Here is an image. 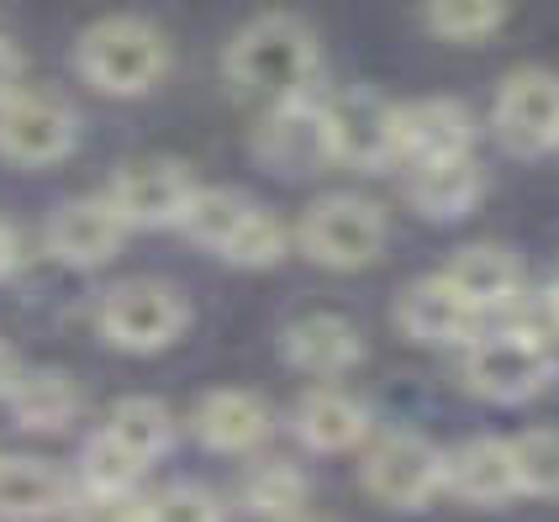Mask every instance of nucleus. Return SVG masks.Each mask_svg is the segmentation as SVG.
<instances>
[{"instance_id": "4468645a", "label": "nucleus", "mask_w": 559, "mask_h": 522, "mask_svg": "<svg viewBox=\"0 0 559 522\" xmlns=\"http://www.w3.org/2000/svg\"><path fill=\"white\" fill-rule=\"evenodd\" d=\"M396 328H402L412 343L449 348V343H469L480 333V311L454 290L449 275H433V280H412L402 290V301H396Z\"/></svg>"}, {"instance_id": "423d86ee", "label": "nucleus", "mask_w": 559, "mask_h": 522, "mask_svg": "<svg viewBox=\"0 0 559 522\" xmlns=\"http://www.w3.org/2000/svg\"><path fill=\"white\" fill-rule=\"evenodd\" d=\"M74 143H80V117L63 95L16 91L0 100V158L22 169H48L74 154Z\"/></svg>"}, {"instance_id": "473e14b6", "label": "nucleus", "mask_w": 559, "mask_h": 522, "mask_svg": "<svg viewBox=\"0 0 559 522\" xmlns=\"http://www.w3.org/2000/svg\"><path fill=\"white\" fill-rule=\"evenodd\" d=\"M22 264V238H16V227L11 222H0V280L11 275Z\"/></svg>"}, {"instance_id": "c756f323", "label": "nucleus", "mask_w": 559, "mask_h": 522, "mask_svg": "<svg viewBox=\"0 0 559 522\" xmlns=\"http://www.w3.org/2000/svg\"><path fill=\"white\" fill-rule=\"evenodd\" d=\"M143 470H148V464L138 460L132 449H122L106 428L91 432V443H85V454H80V475H85V486H138V475H143Z\"/></svg>"}, {"instance_id": "aec40b11", "label": "nucleus", "mask_w": 559, "mask_h": 522, "mask_svg": "<svg viewBox=\"0 0 559 522\" xmlns=\"http://www.w3.org/2000/svg\"><path fill=\"white\" fill-rule=\"evenodd\" d=\"M443 275L454 280V290L475 311H501V307H518L523 301V264H518L512 248L469 244L454 253V264Z\"/></svg>"}, {"instance_id": "ddd939ff", "label": "nucleus", "mask_w": 559, "mask_h": 522, "mask_svg": "<svg viewBox=\"0 0 559 522\" xmlns=\"http://www.w3.org/2000/svg\"><path fill=\"white\" fill-rule=\"evenodd\" d=\"M475 154V117L449 95H428L396 106V164H433V158Z\"/></svg>"}, {"instance_id": "a878e982", "label": "nucleus", "mask_w": 559, "mask_h": 522, "mask_svg": "<svg viewBox=\"0 0 559 522\" xmlns=\"http://www.w3.org/2000/svg\"><path fill=\"white\" fill-rule=\"evenodd\" d=\"M285 253H290V227H285L275 212L253 206L222 259H227V264H238V270H270V264H280Z\"/></svg>"}, {"instance_id": "f257e3e1", "label": "nucleus", "mask_w": 559, "mask_h": 522, "mask_svg": "<svg viewBox=\"0 0 559 522\" xmlns=\"http://www.w3.org/2000/svg\"><path fill=\"white\" fill-rule=\"evenodd\" d=\"M227 80L249 95H270V100H296L317 85L322 74V48L311 37L307 22L285 16V11H270L227 43Z\"/></svg>"}, {"instance_id": "39448f33", "label": "nucleus", "mask_w": 559, "mask_h": 522, "mask_svg": "<svg viewBox=\"0 0 559 522\" xmlns=\"http://www.w3.org/2000/svg\"><path fill=\"white\" fill-rule=\"evenodd\" d=\"M186 296L164 280H122L100 296V333L127 354H158L186 333Z\"/></svg>"}, {"instance_id": "a211bd4d", "label": "nucleus", "mask_w": 559, "mask_h": 522, "mask_svg": "<svg viewBox=\"0 0 559 522\" xmlns=\"http://www.w3.org/2000/svg\"><path fill=\"white\" fill-rule=\"evenodd\" d=\"M359 359H365L359 328L333 317V311H311V317L285 328V365H296L301 375L333 380V375H348Z\"/></svg>"}, {"instance_id": "2eb2a0df", "label": "nucleus", "mask_w": 559, "mask_h": 522, "mask_svg": "<svg viewBox=\"0 0 559 522\" xmlns=\"http://www.w3.org/2000/svg\"><path fill=\"white\" fill-rule=\"evenodd\" d=\"M443 491L469 501V507H501L518 491V470H512V443L501 438H469L454 454H443Z\"/></svg>"}, {"instance_id": "393cba45", "label": "nucleus", "mask_w": 559, "mask_h": 522, "mask_svg": "<svg viewBox=\"0 0 559 522\" xmlns=\"http://www.w3.org/2000/svg\"><path fill=\"white\" fill-rule=\"evenodd\" d=\"M243 507L259 512V518H275V522L301 518V507H307V475L285 460L259 464L249 481H243Z\"/></svg>"}, {"instance_id": "f03ea898", "label": "nucleus", "mask_w": 559, "mask_h": 522, "mask_svg": "<svg viewBox=\"0 0 559 522\" xmlns=\"http://www.w3.org/2000/svg\"><path fill=\"white\" fill-rule=\"evenodd\" d=\"M74 69L100 95H148L169 69V43L143 16H106L80 32Z\"/></svg>"}, {"instance_id": "0eeeda50", "label": "nucleus", "mask_w": 559, "mask_h": 522, "mask_svg": "<svg viewBox=\"0 0 559 522\" xmlns=\"http://www.w3.org/2000/svg\"><path fill=\"white\" fill-rule=\"evenodd\" d=\"M359 481L380 507L417 512L443 491V449H433L423 432H385L359 464Z\"/></svg>"}, {"instance_id": "c9c22d12", "label": "nucleus", "mask_w": 559, "mask_h": 522, "mask_svg": "<svg viewBox=\"0 0 559 522\" xmlns=\"http://www.w3.org/2000/svg\"><path fill=\"white\" fill-rule=\"evenodd\" d=\"M555 296H559V285H555Z\"/></svg>"}, {"instance_id": "cd10ccee", "label": "nucleus", "mask_w": 559, "mask_h": 522, "mask_svg": "<svg viewBox=\"0 0 559 522\" xmlns=\"http://www.w3.org/2000/svg\"><path fill=\"white\" fill-rule=\"evenodd\" d=\"M507 22V0H428V27L443 43H480Z\"/></svg>"}, {"instance_id": "20e7f679", "label": "nucleus", "mask_w": 559, "mask_h": 522, "mask_svg": "<svg viewBox=\"0 0 559 522\" xmlns=\"http://www.w3.org/2000/svg\"><path fill=\"white\" fill-rule=\"evenodd\" d=\"M296 244L322 270H365L385 248V216L365 195H322L301 216Z\"/></svg>"}, {"instance_id": "72a5a7b5", "label": "nucleus", "mask_w": 559, "mask_h": 522, "mask_svg": "<svg viewBox=\"0 0 559 522\" xmlns=\"http://www.w3.org/2000/svg\"><path fill=\"white\" fill-rule=\"evenodd\" d=\"M22 380V359H16V348L11 343H0V396H11V385Z\"/></svg>"}, {"instance_id": "6ab92c4d", "label": "nucleus", "mask_w": 559, "mask_h": 522, "mask_svg": "<svg viewBox=\"0 0 559 522\" xmlns=\"http://www.w3.org/2000/svg\"><path fill=\"white\" fill-rule=\"evenodd\" d=\"M296 438L311 454H348L370 438V406L338 385H317L296 406Z\"/></svg>"}, {"instance_id": "f3484780", "label": "nucleus", "mask_w": 559, "mask_h": 522, "mask_svg": "<svg viewBox=\"0 0 559 522\" xmlns=\"http://www.w3.org/2000/svg\"><path fill=\"white\" fill-rule=\"evenodd\" d=\"M74 486L59 464L32 454H0V522H48L69 512Z\"/></svg>"}, {"instance_id": "f8f14e48", "label": "nucleus", "mask_w": 559, "mask_h": 522, "mask_svg": "<svg viewBox=\"0 0 559 522\" xmlns=\"http://www.w3.org/2000/svg\"><path fill=\"white\" fill-rule=\"evenodd\" d=\"M253 154L264 158L275 175H317L328 154V132H322V106H311L307 95L296 100H275L270 117L253 132Z\"/></svg>"}, {"instance_id": "6e6552de", "label": "nucleus", "mask_w": 559, "mask_h": 522, "mask_svg": "<svg viewBox=\"0 0 559 522\" xmlns=\"http://www.w3.org/2000/svg\"><path fill=\"white\" fill-rule=\"evenodd\" d=\"M322 132L333 164L385 169L396 164V106L374 91H338L322 100Z\"/></svg>"}, {"instance_id": "bb28decb", "label": "nucleus", "mask_w": 559, "mask_h": 522, "mask_svg": "<svg viewBox=\"0 0 559 522\" xmlns=\"http://www.w3.org/2000/svg\"><path fill=\"white\" fill-rule=\"evenodd\" d=\"M512 470L523 496H559V428H528L512 438Z\"/></svg>"}, {"instance_id": "9b49d317", "label": "nucleus", "mask_w": 559, "mask_h": 522, "mask_svg": "<svg viewBox=\"0 0 559 522\" xmlns=\"http://www.w3.org/2000/svg\"><path fill=\"white\" fill-rule=\"evenodd\" d=\"M127 238V222L111 195H80L63 201L48 222V253L69 270H100L106 259H117Z\"/></svg>"}, {"instance_id": "5701e85b", "label": "nucleus", "mask_w": 559, "mask_h": 522, "mask_svg": "<svg viewBox=\"0 0 559 522\" xmlns=\"http://www.w3.org/2000/svg\"><path fill=\"white\" fill-rule=\"evenodd\" d=\"M122 449H132L143 464H154L169 443H175V423H169V406L154 396H127L111 406V417L100 423Z\"/></svg>"}, {"instance_id": "412c9836", "label": "nucleus", "mask_w": 559, "mask_h": 522, "mask_svg": "<svg viewBox=\"0 0 559 522\" xmlns=\"http://www.w3.org/2000/svg\"><path fill=\"white\" fill-rule=\"evenodd\" d=\"M195 438L217 454H249L270 438V406L253 391H212L195 406Z\"/></svg>"}, {"instance_id": "7c9ffc66", "label": "nucleus", "mask_w": 559, "mask_h": 522, "mask_svg": "<svg viewBox=\"0 0 559 522\" xmlns=\"http://www.w3.org/2000/svg\"><path fill=\"white\" fill-rule=\"evenodd\" d=\"M148 522H222V501L206 486H169L148 496Z\"/></svg>"}, {"instance_id": "dca6fc26", "label": "nucleus", "mask_w": 559, "mask_h": 522, "mask_svg": "<svg viewBox=\"0 0 559 522\" xmlns=\"http://www.w3.org/2000/svg\"><path fill=\"white\" fill-rule=\"evenodd\" d=\"M480 195H486V169L475 164V154L433 158V164H412L406 169V201L428 222H454V216L475 212Z\"/></svg>"}, {"instance_id": "7ed1b4c3", "label": "nucleus", "mask_w": 559, "mask_h": 522, "mask_svg": "<svg viewBox=\"0 0 559 522\" xmlns=\"http://www.w3.org/2000/svg\"><path fill=\"white\" fill-rule=\"evenodd\" d=\"M559 369L549 348L523 333V328H501V333H475L465 343V385L480 401L497 406H518V401L538 396Z\"/></svg>"}, {"instance_id": "f704fd0d", "label": "nucleus", "mask_w": 559, "mask_h": 522, "mask_svg": "<svg viewBox=\"0 0 559 522\" xmlns=\"http://www.w3.org/2000/svg\"><path fill=\"white\" fill-rule=\"evenodd\" d=\"M290 522H301V518H290Z\"/></svg>"}, {"instance_id": "4be33fe9", "label": "nucleus", "mask_w": 559, "mask_h": 522, "mask_svg": "<svg viewBox=\"0 0 559 522\" xmlns=\"http://www.w3.org/2000/svg\"><path fill=\"white\" fill-rule=\"evenodd\" d=\"M5 401H11V417L32 432H63L85 406L74 375L63 369H22V380L11 385Z\"/></svg>"}, {"instance_id": "2f4dec72", "label": "nucleus", "mask_w": 559, "mask_h": 522, "mask_svg": "<svg viewBox=\"0 0 559 522\" xmlns=\"http://www.w3.org/2000/svg\"><path fill=\"white\" fill-rule=\"evenodd\" d=\"M16 91H22V54H16V43L0 37V100Z\"/></svg>"}, {"instance_id": "1a4fd4ad", "label": "nucleus", "mask_w": 559, "mask_h": 522, "mask_svg": "<svg viewBox=\"0 0 559 522\" xmlns=\"http://www.w3.org/2000/svg\"><path fill=\"white\" fill-rule=\"evenodd\" d=\"M501 149L507 154H555L559 149V74L549 69H518L507 74L491 111Z\"/></svg>"}, {"instance_id": "9d476101", "label": "nucleus", "mask_w": 559, "mask_h": 522, "mask_svg": "<svg viewBox=\"0 0 559 522\" xmlns=\"http://www.w3.org/2000/svg\"><path fill=\"white\" fill-rule=\"evenodd\" d=\"M195 190L201 185L180 158H132L111 180V201H117L127 227H180Z\"/></svg>"}, {"instance_id": "b1692460", "label": "nucleus", "mask_w": 559, "mask_h": 522, "mask_svg": "<svg viewBox=\"0 0 559 522\" xmlns=\"http://www.w3.org/2000/svg\"><path fill=\"white\" fill-rule=\"evenodd\" d=\"M249 212H253V201L243 190H195V201L180 216V233H186L190 244L212 248V253H227V244L238 238V227H243Z\"/></svg>"}, {"instance_id": "c85d7f7f", "label": "nucleus", "mask_w": 559, "mask_h": 522, "mask_svg": "<svg viewBox=\"0 0 559 522\" xmlns=\"http://www.w3.org/2000/svg\"><path fill=\"white\" fill-rule=\"evenodd\" d=\"M69 522H148V496L138 486H80L69 496Z\"/></svg>"}]
</instances>
